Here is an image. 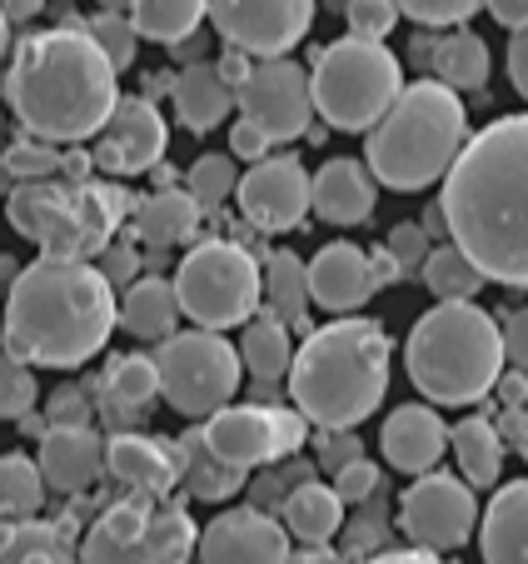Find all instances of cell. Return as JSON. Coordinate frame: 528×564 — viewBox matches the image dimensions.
Masks as SVG:
<instances>
[{
  "instance_id": "obj_1",
  "label": "cell",
  "mask_w": 528,
  "mask_h": 564,
  "mask_svg": "<svg viewBox=\"0 0 528 564\" xmlns=\"http://www.w3.org/2000/svg\"><path fill=\"white\" fill-rule=\"evenodd\" d=\"M439 205L449 240L488 280L528 290V110L469 135Z\"/></svg>"
},
{
  "instance_id": "obj_2",
  "label": "cell",
  "mask_w": 528,
  "mask_h": 564,
  "mask_svg": "<svg viewBox=\"0 0 528 564\" xmlns=\"http://www.w3.org/2000/svg\"><path fill=\"white\" fill-rule=\"evenodd\" d=\"M120 100V70L85 25L35 31L15 45L6 70V106L25 135L51 145L96 140Z\"/></svg>"
},
{
  "instance_id": "obj_3",
  "label": "cell",
  "mask_w": 528,
  "mask_h": 564,
  "mask_svg": "<svg viewBox=\"0 0 528 564\" xmlns=\"http://www.w3.org/2000/svg\"><path fill=\"white\" fill-rule=\"evenodd\" d=\"M120 325V295L90 260H31L6 295V350L35 370H80Z\"/></svg>"
},
{
  "instance_id": "obj_4",
  "label": "cell",
  "mask_w": 528,
  "mask_h": 564,
  "mask_svg": "<svg viewBox=\"0 0 528 564\" xmlns=\"http://www.w3.org/2000/svg\"><path fill=\"white\" fill-rule=\"evenodd\" d=\"M389 335L380 319H334L305 335L289 360V400L315 430H354L384 405L389 390Z\"/></svg>"
},
{
  "instance_id": "obj_5",
  "label": "cell",
  "mask_w": 528,
  "mask_h": 564,
  "mask_svg": "<svg viewBox=\"0 0 528 564\" xmlns=\"http://www.w3.org/2000/svg\"><path fill=\"white\" fill-rule=\"evenodd\" d=\"M469 145V110L464 96L444 80H414L399 90L384 120L364 130V165L384 191H429L449 175L459 150Z\"/></svg>"
},
{
  "instance_id": "obj_6",
  "label": "cell",
  "mask_w": 528,
  "mask_h": 564,
  "mask_svg": "<svg viewBox=\"0 0 528 564\" xmlns=\"http://www.w3.org/2000/svg\"><path fill=\"white\" fill-rule=\"evenodd\" d=\"M404 365L429 405H479L504 375V330L474 300H439L414 319Z\"/></svg>"
},
{
  "instance_id": "obj_7",
  "label": "cell",
  "mask_w": 528,
  "mask_h": 564,
  "mask_svg": "<svg viewBox=\"0 0 528 564\" xmlns=\"http://www.w3.org/2000/svg\"><path fill=\"white\" fill-rule=\"evenodd\" d=\"M130 191L106 181H25L11 191L6 215L11 230L25 235L51 260L106 256L130 215Z\"/></svg>"
},
{
  "instance_id": "obj_8",
  "label": "cell",
  "mask_w": 528,
  "mask_h": 564,
  "mask_svg": "<svg viewBox=\"0 0 528 564\" xmlns=\"http://www.w3.org/2000/svg\"><path fill=\"white\" fill-rule=\"evenodd\" d=\"M404 90V65L384 41H344L324 45L309 70V96H315V116H324V126L334 130H374L384 120V110L399 100Z\"/></svg>"
},
{
  "instance_id": "obj_9",
  "label": "cell",
  "mask_w": 528,
  "mask_h": 564,
  "mask_svg": "<svg viewBox=\"0 0 528 564\" xmlns=\"http://www.w3.org/2000/svg\"><path fill=\"white\" fill-rule=\"evenodd\" d=\"M200 530L169 495H135L106 505L80 534V564H190Z\"/></svg>"
},
{
  "instance_id": "obj_10",
  "label": "cell",
  "mask_w": 528,
  "mask_h": 564,
  "mask_svg": "<svg viewBox=\"0 0 528 564\" xmlns=\"http://www.w3.org/2000/svg\"><path fill=\"white\" fill-rule=\"evenodd\" d=\"M264 270L240 240H200L175 270L180 310L200 330H234L260 310Z\"/></svg>"
},
{
  "instance_id": "obj_11",
  "label": "cell",
  "mask_w": 528,
  "mask_h": 564,
  "mask_svg": "<svg viewBox=\"0 0 528 564\" xmlns=\"http://www.w3.org/2000/svg\"><path fill=\"white\" fill-rule=\"evenodd\" d=\"M160 370V394L165 405L185 420H210L215 410H224L240 390V350L224 340L220 330H175L169 340H160L155 350Z\"/></svg>"
},
{
  "instance_id": "obj_12",
  "label": "cell",
  "mask_w": 528,
  "mask_h": 564,
  "mask_svg": "<svg viewBox=\"0 0 528 564\" xmlns=\"http://www.w3.org/2000/svg\"><path fill=\"white\" fill-rule=\"evenodd\" d=\"M200 430L224 465L250 475L260 465H279L295 455L309 435V420L285 405H224Z\"/></svg>"
},
{
  "instance_id": "obj_13",
  "label": "cell",
  "mask_w": 528,
  "mask_h": 564,
  "mask_svg": "<svg viewBox=\"0 0 528 564\" xmlns=\"http://www.w3.org/2000/svg\"><path fill=\"white\" fill-rule=\"evenodd\" d=\"M479 524V495L469 479L459 475H414V485L399 495V530L409 534V544L429 554L464 550L469 534Z\"/></svg>"
},
{
  "instance_id": "obj_14",
  "label": "cell",
  "mask_w": 528,
  "mask_h": 564,
  "mask_svg": "<svg viewBox=\"0 0 528 564\" xmlns=\"http://www.w3.org/2000/svg\"><path fill=\"white\" fill-rule=\"evenodd\" d=\"M234 106L250 126H260L270 140H299L315 120V96H309V70L289 55L254 61L244 86L234 90Z\"/></svg>"
},
{
  "instance_id": "obj_15",
  "label": "cell",
  "mask_w": 528,
  "mask_h": 564,
  "mask_svg": "<svg viewBox=\"0 0 528 564\" xmlns=\"http://www.w3.org/2000/svg\"><path fill=\"white\" fill-rule=\"evenodd\" d=\"M319 0H205V15L215 21L224 45L270 61V55H289L315 25Z\"/></svg>"
},
{
  "instance_id": "obj_16",
  "label": "cell",
  "mask_w": 528,
  "mask_h": 564,
  "mask_svg": "<svg viewBox=\"0 0 528 564\" xmlns=\"http://www.w3.org/2000/svg\"><path fill=\"white\" fill-rule=\"evenodd\" d=\"M240 215L264 235L299 230L309 215V171L295 155H264L240 175Z\"/></svg>"
},
{
  "instance_id": "obj_17",
  "label": "cell",
  "mask_w": 528,
  "mask_h": 564,
  "mask_svg": "<svg viewBox=\"0 0 528 564\" xmlns=\"http://www.w3.org/2000/svg\"><path fill=\"white\" fill-rule=\"evenodd\" d=\"M165 145H169V130H165V116L155 110V100L120 96L110 120L100 126L90 160L106 175H145L165 160Z\"/></svg>"
},
{
  "instance_id": "obj_18",
  "label": "cell",
  "mask_w": 528,
  "mask_h": 564,
  "mask_svg": "<svg viewBox=\"0 0 528 564\" xmlns=\"http://www.w3.org/2000/svg\"><path fill=\"white\" fill-rule=\"evenodd\" d=\"M195 554H200V564H289L295 550H289L285 520L240 505V510H224L205 524Z\"/></svg>"
},
{
  "instance_id": "obj_19",
  "label": "cell",
  "mask_w": 528,
  "mask_h": 564,
  "mask_svg": "<svg viewBox=\"0 0 528 564\" xmlns=\"http://www.w3.org/2000/svg\"><path fill=\"white\" fill-rule=\"evenodd\" d=\"M106 469L116 485L135 495H175L180 485V440L120 430L106 440Z\"/></svg>"
},
{
  "instance_id": "obj_20",
  "label": "cell",
  "mask_w": 528,
  "mask_h": 564,
  "mask_svg": "<svg viewBox=\"0 0 528 564\" xmlns=\"http://www.w3.org/2000/svg\"><path fill=\"white\" fill-rule=\"evenodd\" d=\"M35 465H41L51 490L85 495L100 475H106V440H100V430H90V425H51L41 435Z\"/></svg>"
},
{
  "instance_id": "obj_21",
  "label": "cell",
  "mask_w": 528,
  "mask_h": 564,
  "mask_svg": "<svg viewBox=\"0 0 528 564\" xmlns=\"http://www.w3.org/2000/svg\"><path fill=\"white\" fill-rule=\"evenodd\" d=\"M380 200V181L364 160L334 155L309 175V210L329 225H364Z\"/></svg>"
},
{
  "instance_id": "obj_22",
  "label": "cell",
  "mask_w": 528,
  "mask_h": 564,
  "mask_svg": "<svg viewBox=\"0 0 528 564\" xmlns=\"http://www.w3.org/2000/svg\"><path fill=\"white\" fill-rule=\"evenodd\" d=\"M374 275H370V250L349 246H324L315 260H309V300L329 315H349V310H360L374 300Z\"/></svg>"
},
{
  "instance_id": "obj_23",
  "label": "cell",
  "mask_w": 528,
  "mask_h": 564,
  "mask_svg": "<svg viewBox=\"0 0 528 564\" xmlns=\"http://www.w3.org/2000/svg\"><path fill=\"white\" fill-rule=\"evenodd\" d=\"M380 445L399 475H429L449 455V425L433 415V405H399L384 420Z\"/></svg>"
},
{
  "instance_id": "obj_24",
  "label": "cell",
  "mask_w": 528,
  "mask_h": 564,
  "mask_svg": "<svg viewBox=\"0 0 528 564\" xmlns=\"http://www.w3.org/2000/svg\"><path fill=\"white\" fill-rule=\"evenodd\" d=\"M200 220H205V210L195 205L190 191H155V195H145V200L130 205L125 230L135 235L140 246L169 250V246H185V240H195Z\"/></svg>"
},
{
  "instance_id": "obj_25",
  "label": "cell",
  "mask_w": 528,
  "mask_h": 564,
  "mask_svg": "<svg viewBox=\"0 0 528 564\" xmlns=\"http://www.w3.org/2000/svg\"><path fill=\"white\" fill-rule=\"evenodd\" d=\"M180 295H175V280L165 275H140L120 290V330L135 335L145 345H160L180 330Z\"/></svg>"
},
{
  "instance_id": "obj_26",
  "label": "cell",
  "mask_w": 528,
  "mask_h": 564,
  "mask_svg": "<svg viewBox=\"0 0 528 564\" xmlns=\"http://www.w3.org/2000/svg\"><path fill=\"white\" fill-rule=\"evenodd\" d=\"M169 100H175V120L195 135H210L215 126H224V116L234 110V86L215 70L210 61H190L175 86H169Z\"/></svg>"
},
{
  "instance_id": "obj_27",
  "label": "cell",
  "mask_w": 528,
  "mask_h": 564,
  "mask_svg": "<svg viewBox=\"0 0 528 564\" xmlns=\"http://www.w3.org/2000/svg\"><path fill=\"white\" fill-rule=\"evenodd\" d=\"M484 564H528V479H508L479 524Z\"/></svg>"
},
{
  "instance_id": "obj_28",
  "label": "cell",
  "mask_w": 528,
  "mask_h": 564,
  "mask_svg": "<svg viewBox=\"0 0 528 564\" xmlns=\"http://www.w3.org/2000/svg\"><path fill=\"white\" fill-rule=\"evenodd\" d=\"M96 390H100V415H106L120 435V430L135 420V410H145L160 394L155 355H120V360H110Z\"/></svg>"
},
{
  "instance_id": "obj_29",
  "label": "cell",
  "mask_w": 528,
  "mask_h": 564,
  "mask_svg": "<svg viewBox=\"0 0 528 564\" xmlns=\"http://www.w3.org/2000/svg\"><path fill=\"white\" fill-rule=\"evenodd\" d=\"M180 485H185V495H195V500L224 505V500H234V495H244L250 475H244V469H234V465H224V459L210 449L205 430L190 425L180 435Z\"/></svg>"
},
{
  "instance_id": "obj_30",
  "label": "cell",
  "mask_w": 528,
  "mask_h": 564,
  "mask_svg": "<svg viewBox=\"0 0 528 564\" xmlns=\"http://www.w3.org/2000/svg\"><path fill=\"white\" fill-rule=\"evenodd\" d=\"M279 520H285L289 540L299 544H329L344 524V500H339L334 485H319V479H299L289 500L279 505Z\"/></svg>"
},
{
  "instance_id": "obj_31",
  "label": "cell",
  "mask_w": 528,
  "mask_h": 564,
  "mask_svg": "<svg viewBox=\"0 0 528 564\" xmlns=\"http://www.w3.org/2000/svg\"><path fill=\"white\" fill-rule=\"evenodd\" d=\"M0 564H80L75 520H15V530L0 544Z\"/></svg>"
},
{
  "instance_id": "obj_32",
  "label": "cell",
  "mask_w": 528,
  "mask_h": 564,
  "mask_svg": "<svg viewBox=\"0 0 528 564\" xmlns=\"http://www.w3.org/2000/svg\"><path fill=\"white\" fill-rule=\"evenodd\" d=\"M240 365L254 375L260 384H275L289 375V360H295V330H289L285 319L275 310H254L250 319L240 325Z\"/></svg>"
},
{
  "instance_id": "obj_33",
  "label": "cell",
  "mask_w": 528,
  "mask_h": 564,
  "mask_svg": "<svg viewBox=\"0 0 528 564\" xmlns=\"http://www.w3.org/2000/svg\"><path fill=\"white\" fill-rule=\"evenodd\" d=\"M449 455L459 465V479H469L474 490H488V485H498V469H504V435L494 420L469 415L449 430Z\"/></svg>"
},
{
  "instance_id": "obj_34",
  "label": "cell",
  "mask_w": 528,
  "mask_h": 564,
  "mask_svg": "<svg viewBox=\"0 0 528 564\" xmlns=\"http://www.w3.org/2000/svg\"><path fill=\"white\" fill-rule=\"evenodd\" d=\"M429 70H433V80H444L449 90H484L488 86V45H484V35H474V31H449V35H439V41H429Z\"/></svg>"
},
{
  "instance_id": "obj_35",
  "label": "cell",
  "mask_w": 528,
  "mask_h": 564,
  "mask_svg": "<svg viewBox=\"0 0 528 564\" xmlns=\"http://www.w3.org/2000/svg\"><path fill=\"white\" fill-rule=\"evenodd\" d=\"M264 305L275 310L289 330L309 335V265L295 250H270V260H264Z\"/></svg>"
},
{
  "instance_id": "obj_36",
  "label": "cell",
  "mask_w": 528,
  "mask_h": 564,
  "mask_svg": "<svg viewBox=\"0 0 528 564\" xmlns=\"http://www.w3.org/2000/svg\"><path fill=\"white\" fill-rule=\"evenodd\" d=\"M125 15L140 31V41L185 45L205 21V0H130Z\"/></svg>"
},
{
  "instance_id": "obj_37",
  "label": "cell",
  "mask_w": 528,
  "mask_h": 564,
  "mask_svg": "<svg viewBox=\"0 0 528 564\" xmlns=\"http://www.w3.org/2000/svg\"><path fill=\"white\" fill-rule=\"evenodd\" d=\"M424 285H429V295H439V300H474V295H484L488 275L449 240V246L429 250V260H424Z\"/></svg>"
},
{
  "instance_id": "obj_38",
  "label": "cell",
  "mask_w": 528,
  "mask_h": 564,
  "mask_svg": "<svg viewBox=\"0 0 528 564\" xmlns=\"http://www.w3.org/2000/svg\"><path fill=\"white\" fill-rule=\"evenodd\" d=\"M45 475L31 455H0V510L11 520H31L45 505Z\"/></svg>"
},
{
  "instance_id": "obj_39",
  "label": "cell",
  "mask_w": 528,
  "mask_h": 564,
  "mask_svg": "<svg viewBox=\"0 0 528 564\" xmlns=\"http://www.w3.org/2000/svg\"><path fill=\"white\" fill-rule=\"evenodd\" d=\"M185 191L195 195L200 210H220L234 191H240V171H234V155H200L185 175Z\"/></svg>"
},
{
  "instance_id": "obj_40",
  "label": "cell",
  "mask_w": 528,
  "mask_h": 564,
  "mask_svg": "<svg viewBox=\"0 0 528 564\" xmlns=\"http://www.w3.org/2000/svg\"><path fill=\"white\" fill-rule=\"evenodd\" d=\"M35 365L15 360L11 350H0V420H25L41 400V384H35Z\"/></svg>"
},
{
  "instance_id": "obj_41",
  "label": "cell",
  "mask_w": 528,
  "mask_h": 564,
  "mask_svg": "<svg viewBox=\"0 0 528 564\" xmlns=\"http://www.w3.org/2000/svg\"><path fill=\"white\" fill-rule=\"evenodd\" d=\"M384 534H389V505H384L380 495H370V500H364V510L344 524V560L354 564V560L380 554L384 550Z\"/></svg>"
},
{
  "instance_id": "obj_42",
  "label": "cell",
  "mask_w": 528,
  "mask_h": 564,
  "mask_svg": "<svg viewBox=\"0 0 528 564\" xmlns=\"http://www.w3.org/2000/svg\"><path fill=\"white\" fill-rule=\"evenodd\" d=\"M85 31L96 35V45L110 55V65H116V70H130V65H135L140 31L130 25L125 11H100V15H90V21H85Z\"/></svg>"
},
{
  "instance_id": "obj_43",
  "label": "cell",
  "mask_w": 528,
  "mask_h": 564,
  "mask_svg": "<svg viewBox=\"0 0 528 564\" xmlns=\"http://www.w3.org/2000/svg\"><path fill=\"white\" fill-rule=\"evenodd\" d=\"M344 21L349 35H360V41H389V31L399 25V6L394 0H349Z\"/></svg>"
},
{
  "instance_id": "obj_44",
  "label": "cell",
  "mask_w": 528,
  "mask_h": 564,
  "mask_svg": "<svg viewBox=\"0 0 528 564\" xmlns=\"http://www.w3.org/2000/svg\"><path fill=\"white\" fill-rule=\"evenodd\" d=\"M394 6L419 25H464L474 11H484V0H394Z\"/></svg>"
},
{
  "instance_id": "obj_45",
  "label": "cell",
  "mask_w": 528,
  "mask_h": 564,
  "mask_svg": "<svg viewBox=\"0 0 528 564\" xmlns=\"http://www.w3.org/2000/svg\"><path fill=\"white\" fill-rule=\"evenodd\" d=\"M315 455H319V469H324V475H339L344 465H354V459L364 455V445L354 430H319Z\"/></svg>"
},
{
  "instance_id": "obj_46",
  "label": "cell",
  "mask_w": 528,
  "mask_h": 564,
  "mask_svg": "<svg viewBox=\"0 0 528 564\" xmlns=\"http://www.w3.org/2000/svg\"><path fill=\"white\" fill-rule=\"evenodd\" d=\"M380 465H374V459H354V465H344V469H339V475H334V490H339V500H344V505H364V500H370V495H380Z\"/></svg>"
},
{
  "instance_id": "obj_47",
  "label": "cell",
  "mask_w": 528,
  "mask_h": 564,
  "mask_svg": "<svg viewBox=\"0 0 528 564\" xmlns=\"http://www.w3.org/2000/svg\"><path fill=\"white\" fill-rule=\"evenodd\" d=\"M384 246L394 250V260H399L404 270H424V260H429V235H424V225H394L389 240Z\"/></svg>"
},
{
  "instance_id": "obj_48",
  "label": "cell",
  "mask_w": 528,
  "mask_h": 564,
  "mask_svg": "<svg viewBox=\"0 0 528 564\" xmlns=\"http://www.w3.org/2000/svg\"><path fill=\"white\" fill-rule=\"evenodd\" d=\"M45 415H51V425H90V400H85L80 384H61V390L51 394V405H45Z\"/></svg>"
},
{
  "instance_id": "obj_49",
  "label": "cell",
  "mask_w": 528,
  "mask_h": 564,
  "mask_svg": "<svg viewBox=\"0 0 528 564\" xmlns=\"http://www.w3.org/2000/svg\"><path fill=\"white\" fill-rule=\"evenodd\" d=\"M100 270H106V280L116 290H125L130 280H140L135 270H140V256H135V246H125V240H110L106 246V260H100Z\"/></svg>"
},
{
  "instance_id": "obj_50",
  "label": "cell",
  "mask_w": 528,
  "mask_h": 564,
  "mask_svg": "<svg viewBox=\"0 0 528 564\" xmlns=\"http://www.w3.org/2000/svg\"><path fill=\"white\" fill-rule=\"evenodd\" d=\"M270 145H275V140L264 135L260 126H250L244 116L234 120V130H230V155H234V160H250V165H254V160L270 155Z\"/></svg>"
},
{
  "instance_id": "obj_51",
  "label": "cell",
  "mask_w": 528,
  "mask_h": 564,
  "mask_svg": "<svg viewBox=\"0 0 528 564\" xmlns=\"http://www.w3.org/2000/svg\"><path fill=\"white\" fill-rule=\"evenodd\" d=\"M504 360L528 375V305L504 319Z\"/></svg>"
},
{
  "instance_id": "obj_52",
  "label": "cell",
  "mask_w": 528,
  "mask_h": 564,
  "mask_svg": "<svg viewBox=\"0 0 528 564\" xmlns=\"http://www.w3.org/2000/svg\"><path fill=\"white\" fill-rule=\"evenodd\" d=\"M508 80H514V90L528 100V25L514 31V41H508Z\"/></svg>"
},
{
  "instance_id": "obj_53",
  "label": "cell",
  "mask_w": 528,
  "mask_h": 564,
  "mask_svg": "<svg viewBox=\"0 0 528 564\" xmlns=\"http://www.w3.org/2000/svg\"><path fill=\"white\" fill-rule=\"evenodd\" d=\"M354 564H444V554H429V550H419V544H409V550H380Z\"/></svg>"
},
{
  "instance_id": "obj_54",
  "label": "cell",
  "mask_w": 528,
  "mask_h": 564,
  "mask_svg": "<svg viewBox=\"0 0 528 564\" xmlns=\"http://www.w3.org/2000/svg\"><path fill=\"white\" fill-rule=\"evenodd\" d=\"M484 11L498 25H508V31H524L528 25V0H484Z\"/></svg>"
},
{
  "instance_id": "obj_55",
  "label": "cell",
  "mask_w": 528,
  "mask_h": 564,
  "mask_svg": "<svg viewBox=\"0 0 528 564\" xmlns=\"http://www.w3.org/2000/svg\"><path fill=\"white\" fill-rule=\"evenodd\" d=\"M370 275H374V285H394V280L404 275V265L394 260V250L389 246H380V250H370Z\"/></svg>"
},
{
  "instance_id": "obj_56",
  "label": "cell",
  "mask_w": 528,
  "mask_h": 564,
  "mask_svg": "<svg viewBox=\"0 0 528 564\" xmlns=\"http://www.w3.org/2000/svg\"><path fill=\"white\" fill-rule=\"evenodd\" d=\"M250 65H254L250 55H244V51H234V45H230V51H224L220 61H215V70H220L224 80H230V86L240 90V86H244V75H250Z\"/></svg>"
},
{
  "instance_id": "obj_57",
  "label": "cell",
  "mask_w": 528,
  "mask_h": 564,
  "mask_svg": "<svg viewBox=\"0 0 528 564\" xmlns=\"http://www.w3.org/2000/svg\"><path fill=\"white\" fill-rule=\"evenodd\" d=\"M289 564H349V560L334 544H299V550L289 554Z\"/></svg>"
},
{
  "instance_id": "obj_58",
  "label": "cell",
  "mask_w": 528,
  "mask_h": 564,
  "mask_svg": "<svg viewBox=\"0 0 528 564\" xmlns=\"http://www.w3.org/2000/svg\"><path fill=\"white\" fill-rule=\"evenodd\" d=\"M504 440H514V445L524 449V459H528V410L524 405H508L504 410Z\"/></svg>"
},
{
  "instance_id": "obj_59",
  "label": "cell",
  "mask_w": 528,
  "mask_h": 564,
  "mask_svg": "<svg viewBox=\"0 0 528 564\" xmlns=\"http://www.w3.org/2000/svg\"><path fill=\"white\" fill-rule=\"evenodd\" d=\"M0 11H6V21L11 25H31L35 15L45 11V0H0Z\"/></svg>"
},
{
  "instance_id": "obj_60",
  "label": "cell",
  "mask_w": 528,
  "mask_h": 564,
  "mask_svg": "<svg viewBox=\"0 0 528 564\" xmlns=\"http://www.w3.org/2000/svg\"><path fill=\"white\" fill-rule=\"evenodd\" d=\"M424 235H449V220H444V205H429V210H424Z\"/></svg>"
},
{
  "instance_id": "obj_61",
  "label": "cell",
  "mask_w": 528,
  "mask_h": 564,
  "mask_svg": "<svg viewBox=\"0 0 528 564\" xmlns=\"http://www.w3.org/2000/svg\"><path fill=\"white\" fill-rule=\"evenodd\" d=\"M11 55V21H6V11H0V61Z\"/></svg>"
},
{
  "instance_id": "obj_62",
  "label": "cell",
  "mask_w": 528,
  "mask_h": 564,
  "mask_svg": "<svg viewBox=\"0 0 528 564\" xmlns=\"http://www.w3.org/2000/svg\"><path fill=\"white\" fill-rule=\"evenodd\" d=\"M11 530H15V520H11L6 510H0V544H6V534H11Z\"/></svg>"
},
{
  "instance_id": "obj_63",
  "label": "cell",
  "mask_w": 528,
  "mask_h": 564,
  "mask_svg": "<svg viewBox=\"0 0 528 564\" xmlns=\"http://www.w3.org/2000/svg\"><path fill=\"white\" fill-rule=\"evenodd\" d=\"M100 11H130V0H100Z\"/></svg>"
},
{
  "instance_id": "obj_64",
  "label": "cell",
  "mask_w": 528,
  "mask_h": 564,
  "mask_svg": "<svg viewBox=\"0 0 528 564\" xmlns=\"http://www.w3.org/2000/svg\"><path fill=\"white\" fill-rule=\"evenodd\" d=\"M0 135H6V116H0Z\"/></svg>"
}]
</instances>
